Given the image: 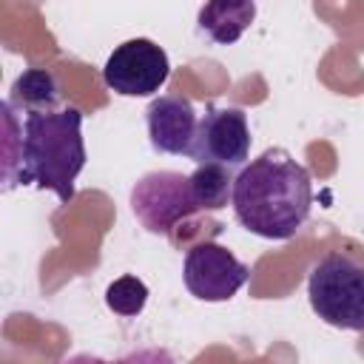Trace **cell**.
Returning <instances> with one entry per match:
<instances>
[{
  "label": "cell",
  "mask_w": 364,
  "mask_h": 364,
  "mask_svg": "<svg viewBox=\"0 0 364 364\" xmlns=\"http://www.w3.org/2000/svg\"><path fill=\"white\" fill-rule=\"evenodd\" d=\"M230 205L245 230L284 242L296 236L310 216V171L290 151L267 148L236 173Z\"/></svg>",
  "instance_id": "1"
},
{
  "label": "cell",
  "mask_w": 364,
  "mask_h": 364,
  "mask_svg": "<svg viewBox=\"0 0 364 364\" xmlns=\"http://www.w3.org/2000/svg\"><path fill=\"white\" fill-rule=\"evenodd\" d=\"M85 168L82 111L65 105L48 114H26L23 154L11 185H37L60 202L74 199V182Z\"/></svg>",
  "instance_id": "2"
},
{
  "label": "cell",
  "mask_w": 364,
  "mask_h": 364,
  "mask_svg": "<svg viewBox=\"0 0 364 364\" xmlns=\"http://www.w3.org/2000/svg\"><path fill=\"white\" fill-rule=\"evenodd\" d=\"M313 313L338 330H364V267L350 256L327 253L307 279Z\"/></svg>",
  "instance_id": "3"
},
{
  "label": "cell",
  "mask_w": 364,
  "mask_h": 364,
  "mask_svg": "<svg viewBox=\"0 0 364 364\" xmlns=\"http://www.w3.org/2000/svg\"><path fill=\"white\" fill-rule=\"evenodd\" d=\"M131 210L145 230L162 236H171L179 222L199 213L191 196V182L179 171H151L139 176L131 188Z\"/></svg>",
  "instance_id": "4"
},
{
  "label": "cell",
  "mask_w": 364,
  "mask_h": 364,
  "mask_svg": "<svg viewBox=\"0 0 364 364\" xmlns=\"http://www.w3.org/2000/svg\"><path fill=\"white\" fill-rule=\"evenodd\" d=\"M171 77V63L162 46L148 37H134L117 46L105 65L102 80L111 91L122 97H151L156 94Z\"/></svg>",
  "instance_id": "5"
},
{
  "label": "cell",
  "mask_w": 364,
  "mask_h": 364,
  "mask_svg": "<svg viewBox=\"0 0 364 364\" xmlns=\"http://www.w3.org/2000/svg\"><path fill=\"white\" fill-rule=\"evenodd\" d=\"M250 270L245 262H239L228 247L216 242L193 245L185 253L182 264V282L188 293L199 301H228L239 293V287L247 282Z\"/></svg>",
  "instance_id": "6"
},
{
  "label": "cell",
  "mask_w": 364,
  "mask_h": 364,
  "mask_svg": "<svg viewBox=\"0 0 364 364\" xmlns=\"http://www.w3.org/2000/svg\"><path fill=\"white\" fill-rule=\"evenodd\" d=\"M250 156V128L242 108L210 105L196 128V142L191 159L196 165H222V168H245Z\"/></svg>",
  "instance_id": "7"
},
{
  "label": "cell",
  "mask_w": 364,
  "mask_h": 364,
  "mask_svg": "<svg viewBox=\"0 0 364 364\" xmlns=\"http://www.w3.org/2000/svg\"><path fill=\"white\" fill-rule=\"evenodd\" d=\"M145 122H148V136L154 151L191 156L196 142V128H199V117L191 100L176 94H162L151 100V105L145 108Z\"/></svg>",
  "instance_id": "8"
},
{
  "label": "cell",
  "mask_w": 364,
  "mask_h": 364,
  "mask_svg": "<svg viewBox=\"0 0 364 364\" xmlns=\"http://www.w3.org/2000/svg\"><path fill=\"white\" fill-rule=\"evenodd\" d=\"M256 17V3L250 0H213L199 9V31L213 40L216 46H230L236 43L253 23Z\"/></svg>",
  "instance_id": "9"
},
{
  "label": "cell",
  "mask_w": 364,
  "mask_h": 364,
  "mask_svg": "<svg viewBox=\"0 0 364 364\" xmlns=\"http://www.w3.org/2000/svg\"><path fill=\"white\" fill-rule=\"evenodd\" d=\"M6 102L14 111H26V114L60 111L57 108L60 105V85L48 68H28L11 82Z\"/></svg>",
  "instance_id": "10"
},
{
  "label": "cell",
  "mask_w": 364,
  "mask_h": 364,
  "mask_svg": "<svg viewBox=\"0 0 364 364\" xmlns=\"http://www.w3.org/2000/svg\"><path fill=\"white\" fill-rule=\"evenodd\" d=\"M188 182H191V196L196 202V210H222L233 199L236 176L230 173V168H222V165H196Z\"/></svg>",
  "instance_id": "11"
},
{
  "label": "cell",
  "mask_w": 364,
  "mask_h": 364,
  "mask_svg": "<svg viewBox=\"0 0 364 364\" xmlns=\"http://www.w3.org/2000/svg\"><path fill=\"white\" fill-rule=\"evenodd\" d=\"M105 304L117 316H125V318L139 316L148 304V287L136 276H119L105 287Z\"/></svg>",
  "instance_id": "12"
},
{
  "label": "cell",
  "mask_w": 364,
  "mask_h": 364,
  "mask_svg": "<svg viewBox=\"0 0 364 364\" xmlns=\"http://www.w3.org/2000/svg\"><path fill=\"white\" fill-rule=\"evenodd\" d=\"M20 154H23V122H17L14 108L9 102H3V179H6V188H11V182H14Z\"/></svg>",
  "instance_id": "13"
},
{
  "label": "cell",
  "mask_w": 364,
  "mask_h": 364,
  "mask_svg": "<svg viewBox=\"0 0 364 364\" xmlns=\"http://www.w3.org/2000/svg\"><path fill=\"white\" fill-rule=\"evenodd\" d=\"M60 364H173L171 353L162 350V347H145V350H136V353H128L117 361H105L100 355H88V353H80V355H71V358H63Z\"/></svg>",
  "instance_id": "14"
}]
</instances>
